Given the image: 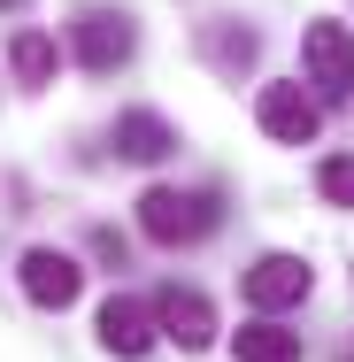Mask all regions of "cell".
<instances>
[{"label": "cell", "instance_id": "4fadbf2b", "mask_svg": "<svg viewBox=\"0 0 354 362\" xmlns=\"http://www.w3.org/2000/svg\"><path fill=\"white\" fill-rule=\"evenodd\" d=\"M316 185H324V201H339V209H354V154H331V162L316 170Z\"/></svg>", "mask_w": 354, "mask_h": 362}, {"label": "cell", "instance_id": "8fae6325", "mask_svg": "<svg viewBox=\"0 0 354 362\" xmlns=\"http://www.w3.org/2000/svg\"><path fill=\"white\" fill-rule=\"evenodd\" d=\"M239 362H300V332L254 316V324H239Z\"/></svg>", "mask_w": 354, "mask_h": 362}, {"label": "cell", "instance_id": "3957f363", "mask_svg": "<svg viewBox=\"0 0 354 362\" xmlns=\"http://www.w3.org/2000/svg\"><path fill=\"white\" fill-rule=\"evenodd\" d=\"M254 124H262L278 146H316V132H324V100H316L300 77H285V85H262Z\"/></svg>", "mask_w": 354, "mask_h": 362}, {"label": "cell", "instance_id": "6da1fadb", "mask_svg": "<svg viewBox=\"0 0 354 362\" xmlns=\"http://www.w3.org/2000/svg\"><path fill=\"white\" fill-rule=\"evenodd\" d=\"M216 193H185V185H154L139 201V231L154 239V247H201L216 231Z\"/></svg>", "mask_w": 354, "mask_h": 362}, {"label": "cell", "instance_id": "7c38bea8", "mask_svg": "<svg viewBox=\"0 0 354 362\" xmlns=\"http://www.w3.org/2000/svg\"><path fill=\"white\" fill-rule=\"evenodd\" d=\"M254 47H262V39H254V31H239V23H216V31H208V62H216V70H247V62H254Z\"/></svg>", "mask_w": 354, "mask_h": 362}, {"label": "cell", "instance_id": "ba28073f", "mask_svg": "<svg viewBox=\"0 0 354 362\" xmlns=\"http://www.w3.org/2000/svg\"><path fill=\"white\" fill-rule=\"evenodd\" d=\"M154 324H162V339H177L185 355H201V347L216 339V308L193 286H170V293H162V300H154Z\"/></svg>", "mask_w": 354, "mask_h": 362}, {"label": "cell", "instance_id": "8992f818", "mask_svg": "<svg viewBox=\"0 0 354 362\" xmlns=\"http://www.w3.org/2000/svg\"><path fill=\"white\" fill-rule=\"evenodd\" d=\"M154 339H162V324H154V308H146V300L116 293V300L100 308V347H108V355L139 362V355H154Z\"/></svg>", "mask_w": 354, "mask_h": 362}, {"label": "cell", "instance_id": "9a60e30c", "mask_svg": "<svg viewBox=\"0 0 354 362\" xmlns=\"http://www.w3.org/2000/svg\"><path fill=\"white\" fill-rule=\"evenodd\" d=\"M347 362H354V355H347Z\"/></svg>", "mask_w": 354, "mask_h": 362}, {"label": "cell", "instance_id": "52a82bcc", "mask_svg": "<svg viewBox=\"0 0 354 362\" xmlns=\"http://www.w3.org/2000/svg\"><path fill=\"white\" fill-rule=\"evenodd\" d=\"M16 278H23V293H31L39 308H70L77 286H85V270H77L62 247H31V255L16 262Z\"/></svg>", "mask_w": 354, "mask_h": 362}, {"label": "cell", "instance_id": "5b68a950", "mask_svg": "<svg viewBox=\"0 0 354 362\" xmlns=\"http://www.w3.org/2000/svg\"><path fill=\"white\" fill-rule=\"evenodd\" d=\"M316 293V270L300 262V255H262L254 270H247V300L262 308V316H278V308H300Z\"/></svg>", "mask_w": 354, "mask_h": 362}, {"label": "cell", "instance_id": "5bb4252c", "mask_svg": "<svg viewBox=\"0 0 354 362\" xmlns=\"http://www.w3.org/2000/svg\"><path fill=\"white\" fill-rule=\"evenodd\" d=\"M0 8H16V0H0Z\"/></svg>", "mask_w": 354, "mask_h": 362}, {"label": "cell", "instance_id": "30bf717a", "mask_svg": "<svg viewBox=\"0 0 354 362\" xmlns=\"http://www.w3.org/2000/svg\"><path fill=\"white\" fill-rule=\"evenodd\" d=\"M8 70H16V85H54V70H62V47H54L47 31H16Z\"/></svg>", "mask_w": 354, "mask_h": 362}, {"label": "cell", "instance_id": "277c9868", "mask_svg": "<svg viewBox=\"0 0 354 362\" xmlns=\"http://www.w3.org/2000/svg\"><path fill=\"white\" fill-rule=\"evenodd\" d=\"M77 62H85V70H124V62H131V47H139V31H131V16H124V8H93V16H77Z\"/></svg>", "mask_w": 354, "mask_h": 362}, {"label": "cell", "instance_id": "9c48e42d", "mask_svg": "<svg viewBox=\"0 0 354 362\" xmlns=\"http://www.w3.org/2000/svg\"><path fill=\"white\" fill-rule=\"evenodd\" d=\"M108 146H116L124 162H162V154L177 146V132H170L154 108H124V116H116V132H108Z\"/></svg>", "mask_w": 354, "mask_h": 362}, {"label": "cell", "instance_id": "7a4b0ae2", "mask_svg": "<svg viewBox=\"0 0 354 362\" xmlns=\"http://www.w3.org/2000/svg\"><path fill=\"white\" fill-rule=\"evenodd\" d=\"M300 62H308V93H316L324 108L354 100V39H347V23H308Z\"/></svg>", "mask_w": 354, "mask_h": 362}]
</instances>
